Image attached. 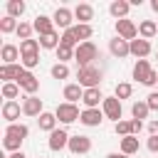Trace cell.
I'll return each mask as SVG.
<instances>
[{
	"instance_id": "31",
	"label": "cell",
	"mask_w": 158,
	"mask_h": 158,
	"mask_svg": "<svg viewBox=\"0 0 158 158\" xmlns=\"http://www.w3.org/2000/svg\"><path fill=\"white\" fill-rule=\"evenodd\" d=\"M148 114H151V109H148V104H146V101H133V106H131V116H133V118L143 121Z\"/></svg>"
},
{
	"instance_id": "28",
	"label": "cell",
	"mask_w": 158,
	"mask_h": 158,
	"mask_svg": "<svg viewBox=\"0 0 158 158\" xmlns=\"http://www.w3.org/2000/svg\"><path fill=\"white\" fill-rule=\"evenodd\" d=\"M37 123H40V131L52 133V131L57 128V116H54V114H49V111H44V114L37 118Z\"/></svg>"
},
{
	"instance_id": "22",
	"label": "cell",
	"mask_w": 158,
	"mask_h": 158,
	"mask_svg": "<svg viewBox=\"0 0 158 158\" xmlns=\"http://www.w3.org/2000/svg\"><path fill=\"white\" fill-rule=\"evenodd\" d=\"M62 96H64L69 104H77V101H81V96H84V86H79V84H67L64 91H62Z\"/></svg>"
},
{
	"instance_id": "20",
	"label": "cell",
	"mask_w": 158,
	"mask_h": 158,
	"mask_svg": "<svg viewBox=\"0 0 158 158\" xmlns=\"http://www.w3.org/2000/svg\"><path fill=\"white\" fill-rule=\"evenodd\" d=\"M20 57H22V54H20V47H15V44H2V49H0L2 64H17Z\"/></svg>"
},
{
	"instance_id": "11",
	"label": "cell",
	"mask_w": 158,
	"mask_h": 158,
	"mask_svg": "<svg viewBox=\"0 0 158 158\" xmlns=\"http://www.w3.org/2000/svg\"><path fill=\"white\" fill-rule=\"evenodd\" d=\"M22 114H25V116H37V118H40V116L44 114L42 99H40L37 94H35V96H25V99H22Z\"/></svg>"
},
{
	"instance_id": "44",
	"label": "cell",
	"mask_w": 158,
	"mask_h": 158,
	"mask_svg": "<svg viewBox=\"0 0 158 158\" xmlns=\"http://www.w3.org/2000/svg\"><path fill=\"white\" fill-rule=\"evenodd\" d=\"M106 158H128V156H126V153H121V151H118V153H109V156H106Z\"/></svg>"
},
{
	"instance_id": "46",
	"label": "cell",
	"mask_w": 158,
	"mask_h": 158,
	"mask_svg": "<svg viewBox=\"0 0 158 158\" xmlns=\"http://www.w3.org/2000/svg\"><path fill=\"white\" fill-rule=\"evenodd\" d=\"M151 7H153V12H158V0H151Z\"/></svg>"
},
{
	"instance_id": "14",
	"label": "cell",
	"mask_w": 158,
	"mask_h": 158,
	"mask_svg": "<svg viewBox=\"0 0 158 158\" xmlns=\"http://www.w3.org/2000/svg\"><path fill=\"white\" fill-rule=\"evenodd\" d=\"M32 27H35V32H37L40 37H44V35L54 32V20L47 17V15H37V17L32 20Z\"/></svg>"
},
{
	"instance_id": "7",
	"label": "cell",
	"mask_w": 158,
	"mask_h": 158,
	"mask_svg": "<svg viewBox=\"0 0 158 158\" xmlns=\"http://www.w3.org/2000/svg\"><path fill=\"white\" fill-rule=\"evenodd\" d=\"M69 133H67V128H54L52 133H49V138H47V146H49V151H62V148H67L69 146Z\"/></svg>"
},
{
	"instance_id": "27",
	"label": "cell",
	"mask_w": 158,
	"mask_h": 158,
	"mask_svg": "<svg viewBox=\"0 0 158 158\" xmlns=\"http://www.w3.org/2000/svg\"><path fill=\"white\" fill-rule=\"evenodd\" d=\"M59 42H62V35H59L57 30L49 32V35H44V37H40V47H42V49H57Z\"/></svg>"
},
{
	"instance_id": "36",
	"label": "cell",
	"mask_w": 158,
	"mask_h": 158,
	"mask_svg": "<svg viewBox=\"0 0 158 158\" xmlns=\"http://www.w3.org/2000/svg\"><path fill=\"white\" fill-rule=\"evenodd\" d=\"M114 131L121 136V138H126V136H133V128H131V121H118V123H114Z\"/></svg>"
},
{
	"instance_id": "10",
	"label": "cell",
	"mask_w": 158,
	"mask_h": 158,
	"mask_svg": "<svg viewBox=\"0 0 158 158\" xmlns=\"http://www.w3.org/2000/svg\"><path fill=\"white\" fill-rule=\"evenodd\" d=\"M52 20H54V27H62V30L67 32L69 27H74V25H72V20H74V10H69V7H57L54 15H52Z\"/></svg>"
},
{
	"instance_id": "19",
	"label": "cell",
	"mask_w": 158,
	"mask_h": 158,
	"mask_svg": "<svg viewBox=\"0 0 158 158\" xmlns=\"http://www.w3.org/2000/svg\"><path fill=\"white\" fill-rule=\"evenodd\" d=\"M128 44H131V54L138 57V59H146V57L151 54V42L143 40V37H136V40L128 42Z\"/></svg>"
},
{
	"instance_id": "41",
	"label": "cell",
	"mask_w": 158,
	"mask_h": 158,
	"mask_svg": "<svg viewBox=\"0 0 158 158\" xmlns=\"http://www.w3.org/2000/svg\"><path fill=\"white\" fill-rule=\"evenodd\" d=\"M146 148H148L151 153H158V133H153V136L146 141Z\"/></svg>"
},
{
	"instance_id": "42",
	"label": "cell",
	"mask_w": 158,
	"mask_h": 158,
	"mask_svg": "<svg viewBox=\"0 0 158 158\" xmlns=\"http://www.w3.org/2000/svg\"><path fill=\"white\" fill-rule=\"evenodd\" d=\"M131 128H133V136H138V133L143 131V121H138V118H131Z\"/></svg>"
},
{
	"instance_id": "5",
	"label": "cell",
	"mask_w": 158,
	"mask_h": 158,
	"mask_svg": "<svg viewBox=\"0 0 158 158\" xmlns=\"http://www.w3.org/2000/svg\"><path fill=\"white\" fill-rule=\"evenodd\" d=\"M116 37H121V40H126V42H133L136 37H138V27H136V22L133 20H116Z\"/></svg>"
},
{
	"instance_id": "23",
	"label": "cell",
	"mask_w": 158,
	"mask_h": 158,
	"mask_svg": "<svg viewBox=\"0 0 158 158\" xmlns=\"http://www.w3.org/2000/svg\"><path fill=\"white\" fill-rule=\"evenodd\" d=\"M5 136H10V138H17V141H25V138L30 136V128H27L25 123H7V128H5Z\"/></svg>"
},
{
	"instance_id": "16",
	"label": "cell",
	"mask_w": 158,
	"mask_h": 158,
	"mask_svg": "<svg viewBox=\"0 0 158 158\" xmlns=\"http://www.w3.org/2000/svg\"><path fill=\"white\" fill-rule=\"evenodd\" d=\"M74 20L77 25H89V20H94V7L89 2H79L74 7Z\"/></svg>"
},
{
	"instance_id": "6",
	"label": "cell",
	"mask_w": 158,
	"mask_h": 158,
	"mask_svg": "<svg viewBox=\"0 0 158 158\" xmlns=\"http://www.w3.org/2000/svg\"><path fill=\"white\" fill-rule=\"evenodd\" d=\"M101 111H104V116H106V118H111L114 123H118V121H121V114H123L121 101H118L116 96H106V99H104V104H101Z\"/></svg>"
},
{
	"instance_id": "12",
	"label": "cell",
	"mask_w": 158,
	"mask_h": 158,
	"mask_svg": "<svg viewBox=\"0 0 158 158\" xmlns=\"http://www.w3.org/2000/svg\"><path fill=\"white\" fill-rule=\"evenodd\" d=\"M101 121H104V111H101V109H84L81 116H79V123H84V126H89V128L101 126Z\"/></svg>"
},
{
	"instance_id": "34",
	"label": "cell",
	"mask_w": 158,
	"mask_h": 158,
	"mask_svg": "<svg viewBox=\"0 0 158 158\" xmlns=\"http://www.w3.org/2000/svg\"><path fill=\"white\" fill-rule=\"evenodd\" d=\"M22 12H25V2H22V0H10V2H7V15H10V17L17 20V17H22Z\"/></svg>"
},
{
	"instance_id": "30",
	"label": "cell",
	"mask_w": 158,
	"mask_h": 158,
	"mask_svg": "<svg viewBox=\"0 0 158 158\" xmlns=\"http://www.w3.org/2000/svg\"><path fill=\"white\" fill-rule=\"evenodd\" d=\"M20 54H40V40H22L20 42Z\"/></svg>"
},
{
	"instance_id": "29",
	"label": "cell",
	"mask_w": 158,
	"mask_h": 158,
	"mask_svg": "<svg viewBox=\"0 0 158 158\" xmlns=\"http://www.w3.org/2000/svg\"><path fill=\"white\" fill-rule=\"evenodd\" d=\"M2 99L5 101H15L17 96H20V84H15V81H2Z\"/></svg>"
},
{
	"instance_id": "47",
	"label": "cell",
	"mask_w": 158,
	"mask_h": 158,
	"mask_svg": "<svg viewBox=\"0 0 158 158\" xmlns=\"http://www.w3.org/2000/svg\"><path fill=\"white\" fill-rule=\"evenodd\" d=\"M156 59H158V52H156Z\"/></svg>"
},
{
	"instance_id": "4",
	"label": "cell",
	"mask_w": 158,
	"mask_h": 158,
	"mask_svg": "<svg viewBox=\"0 0 158 158\" xmlns=\"http://www.w3.org/2000/svg\"><path fill=\"white\" fill-rule=\"evenodd\" d=\"M54 116H57V121H59V123H74V121H79L81 111H79V106H77V104L64 101V104H57Z\"/></svg>"
},
{
	"instance_id": "25",
	"label": "cell",
	"mask_w": 158,
	"mask_h": 158,
	"mask_svg": "<svg viewBox=\"0 0 158 158\" xmlns=\"http://www.w3.org/2000/svg\"><path fill=\"white\" fill-rule=\"evenodd\" d=\"M138 148H141L138 136H126V138H121V153L133 156V153H138Z\"/></svg>"
},
{
	"instance_id": "39",
	"label": "cell",
	"mask_w": 158,
	"mask_h": 158,
	"mask_svg": "<svg viewBox=\"0 0 158 158\" xmlns=\"http://www.w3.org/2000/svg\"><path fill=\"white\" fill-rule=\"evenodd\" d=\"M52 77H54V79H67V77H69V67L62 64V62H57V64L52 67Z\"/></svg>"
},
{
	"instance_id": "38",
	"label": "cell",
	"mask_w": 158,
	"mask_h": 158,
	"mask_svg": "<svg viewBox=\"0 0 158 158\" xmlns=\"http://www.w3.org/2000/svg\"><path fill=\"white\" fill-rule=\"evenodd\" d=\"M20 64L30 72V69H35L40 64V54H25V57H20Z\"/></svg>"
},
{
	"instance_id": "26",
	"label": "cell",
	"mask_w": 158,
	"mask_h": 158,
	"mask_svg": "<svg viewBox=\"0 0 158 158\" xmlns=\"http://www.w3.org/2000/svg\"><path fill=\"white\" fill-rule=\"evenodd\" d=\"M72 32H74V37H77V40H79V44H81V42H91L94 27H91V25H74V27H72Z\"/></svg>"
},
{
	"instance_id": "17",
	"label": "cell",
	"mask_w": 158,
	"mask_h": 158,
	"mask_svg": "<svg viewBox=\"0 0 158 158\" xmlns=\"http://www.w3.org/2000/svg\"><path fill=\"white\" fill-rule=\"evenodd\" d=\"M22 72H25L22 64H2V67H0V79L15 81V84H17V79L22 77Z\"/></svg>"
},
{
	"instance_id": "40",
	"label": "cell",
	"mask_w": 158,
	"mask_h": 158,
	"mask_svg": "<svg viewBox=\"0 0 158 158\" xmlns=\"http://www.w3.org/2000/svg\"><path fill=\"white\" fill-rule=\"evenodd\" d=\"M146 104H148L151 111H158V91H151V94L146 96Z\"/></svg>"
},
{
	"instance_id": "8",
	"label": "cell",
	"mask_w": 158,
	"mask_h": 158,
	"mask_svg": "<svg viewBox=\"0 0 158 158\" xmlns=\"http://www.w3.org/2000/svg\"><path fill=\"white\" fill-rule=\"evenodd\" d=\"M67 148H69L74 156H84V153L91 151V138L84 136V133H77V136L69 138V146H67Z\"/></svg>"
},
{
	"instance_id": "21",
	"label": "cell",
	"mask_w": 158,
	"mask_h": 158,
	"mask_svg": "<svg viewBox=\"0 0 158 158\" xmlns=\"http://www.w3.org/2000/svg\"><path fill=\"white\" fill-rule=\"evenodd\" d=\"M128 10H131V2H126V0H114V2L109 5V12H111L116 20H126Z\"/></svg>"
},
{
	"instance_id": "33",
	"label": "cell",
	"mask_w": 158,
	"mask_h": 158,
	"mask_svg": "<svg viewBox=\"0 0 158 158\" xmlns=\"http://www.w3.org/2000/svg\"><path fill=\"white\" fill-rule=\"evenodd\" d=\"M131 94H133V86L128 84V81H118L116 84V89H114V96L121 101V99H131Z\"/></svg>"
},
{
	"instance_id": "2",
	"label": "cell",
	"mask_w": 158,
	"mask_h": 158,
	"mask_svg": "<svg viewBox=\"0 0 158 158\" xmlns=\"http://www.w3.org/2000/svg\"><path fill=\"white\" fill-rule=\"evenodd\" d=\"M133 79L146 86H153V84H158V72L148 64V59H138L133 64Z\"/></svg>"
},
{
	"instance_id": "9",
	"label": "cell",
	"mask_w": 158,
	"mask_h": 158,
	"mask_svg": "<svg viewBox=\"0 0 158 158\" xmlns=\"http://www.w3.org/2000/svg\"><path fill=\"white\" fill-rule=\"evenodd\" d=\"M17 84H20V89H22L27 96H35V94L40 91V79H37L32 72H27V69L22 72V77L17 79Z\"/></svg>"
},
{
	"instance_id": "32",
	"label": "cell",
	"mask_w": 158,
	"mask_h": 158,
	"mask_svg": "<svg viewBox=\"0 0 158 158\" xmlns=\"http://www.w3.org/2000/svg\"><path fill=\"white\" fill-rule=\"evenodd\" d=\"M17 27H20V22H17L15 17H10V15H5V17L0 20V32H2V35H10V32H17Z\"/></svg>"
},
{
	"instance_id": "3",
	"label": "cell",
	"mask_w": 158,
	"mask_h": 158,
	"mask_svg": "<svg viewBox=\"0 0 158 158\" xmlns=\"http://www.w3.org/2000/svg\"><path fill=\"white\" fill-rule=\"evenodd\" d=\"M74 59H77L79 69L94 64V59H99V49H96V44H94V42H81V44L74 49Z\"/></svg>"
},
{
	"instance_id": "35",
	"label": "cell",
	"mask_w": 158,
	"mask_h": 158,
	"mask_svg": "<svg viewBox=\"0 0 158 158\" xmlns=\"http://www.w3.org/2000/svg\"><path fill=\"white\" fill-rule=\"evenodd\" d=\"M32 32H35V27H32V22H22L20 20V27H17V37H20V42L22 40H32Z\"/></svg>"
},
{
	"instance_id": "1",
	"label": "cell",
	"mask_w": 158,
	"mask_h": 158,
	"mask_svg": "<svg viewBox=\"0 0 158 158\" xmlns=\"http://www.w3.org/2000/svg\"><path fill=\"white\" fill-rule=\"evenodd\" d=\"M101 69L96 67V64H89V67H81V69H77V84L79 86H84V89H96L99 84H101Z\"/></svg>"
},
{
	"instance_id": "15",
	"label": "cell",
	"mask_w": 158,
	"mask_h": 158,
	"mask_svg": "<svg viewBox=\"0 0 158 158\" xmlns=\"http://www.w3.org/2000/svg\"><path fill=\"white\" fill-rule=\"evenodd\" d=\"M109 52H111L114 57L123 59V57L131 54V44H128L126 40H121V37H114V40H109Z\"/></svg>"
},
{
	"instance_id": "43",
	"label": "cell",
	"mask_w": 158,
	"mask_h": 158,
	"mask_svg": "<svg viewBox=\"0 0 158 158\" xmlns=\"http://www.w3.org/2000/svg\"><path fill=\"white\" fill-rule=\"evenodd\" d=\"M148 131H151V136L158 133V118H151V121H148Z\"/></svg>"
},
{
	"instance_id": "24",
	"label": "cell",
	"mask_w": 158,
	"mask_h": 158,
	"mask_svg": "<svg viewBox=\"0 0 158 158\" xmlns=\"http://www.w3.org/2000/svg\"><path fill=\"white\" fill-rule=\"evenodd\" d=\"M156 35H158V22H153V20H143V22L138 25V37H143V40L151 42V37H156Z\"/></svg>"
},
{
	"instance_id": "45",
	"label": "cell",
	"mask_w": 158,
	"mask_h": 158,
	"mask_svg": "<svg viewBox=\"0 0 158 158\" xmlns=\"http://www.w3.org/2000/svg\"><path fill=\"white\" fill-rule=\"evenodd\" d=\"M7 158H27V156H25V153H22V151H17V153H10V156H7Z\"/></svg>"
},
{
	"instance_id": "13",
	"label": "cell",
	"mask_w": 158,
	"mask_h": 158,
	"mask_svg": "<svg viewBox=\"0 0 158 158\" xmlns=\"http://www.w3.org/2000/svg\"><path fill=\"white\" fill-rule=\"evenodd\" d=\"M104 94H101V89L96 86V89H84V96H81V104L86 106V109H99V104H104Z\"/></svg>"
},
{
	"instance_id": "18",
	"label": "cell",
	"mask_w": 158,
	"mask_h": 158,
	"mask_svg": "<svg viewBox=\"0 0 158 158\" xmlns=\"http://www.w3.org/2000/svg\"><path fill=\"white\" fill-rule=\"evenodd\" d=\"M20 114H22V104H17V101H5L2 104V118L7 123H17Z\"/></svg>"
},
{
	"instance_id": "37",
	"label": "cell",
	"mask_w": 158,
	"mask_h": 158,
	"mask_svg": "<svg viewBox=\"0 0 158 158\" xmlns=\"http://www.w3.org/2000/svg\"><path fill=\"white\" fill-rule=\"evenodd\" d=\"M54 52H57V59H59L62 64H67L69 59H74V49H72V47H62V44H59Z\"/></svg>"
}]
</instances>
